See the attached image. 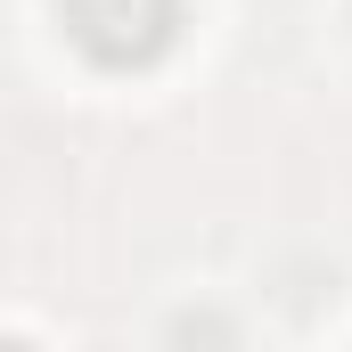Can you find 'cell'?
Here are the masks:
<instances>
[{"instance_id":"cell-1","label":"cell","mask_w":352,"mask_h":352,"mask_svg":"<svg viewBox=\"0 0 352 352\" xmlns=\"http://www.w3.org/2000/svg\"><path fill=\"white\" fill-rule=\"evenodd\" d=\"M58 16H66V41L98 74H148L173 58L188 0H58Z\"/></svg>"},{"instance_id":"cell-2","label":"cell","mask_w":352,"mask_h":352,"mask_svg":"<svg viewBox=\"0 0 352 352\" xmlns=\"http://www.w3.org/2000/svg\"><path fill=\"white\" fill-rule=\"evenodd\" d=\"M0 352H33V344H25V336H0Z\"/></svg>"}]
</instances>
